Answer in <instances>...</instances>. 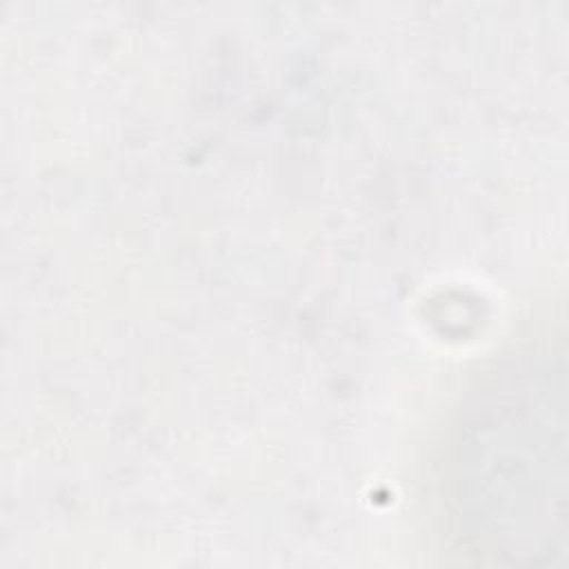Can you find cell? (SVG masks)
I'll return each instance as SVG.
<instances>
[{
	"instance_id": "1",
	"label": "cell",
	"mask_w": 569,
	"mask_h": 569,
	"mask_svg": "<svg viewBox=\"0 0 569 569\" xmlns=\"http://www.w3.org/2000/svg\"><path fill=\"white\" fill-rule=\"evenodd\" d=\"M453 502L465 553L493 565L565 558V367L520 365L462 429Z\"/></svg>"
}]
</instances>
